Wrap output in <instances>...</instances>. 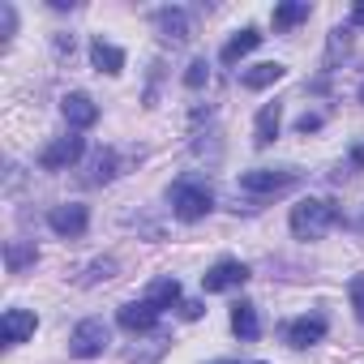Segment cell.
<instances>
[{"label": "cell", "mask_w": 364, "mask_h": 364, "mask_svg": "<svg viewBox=\"0 0 364 364\" xmlns=\"http://www.w3.org/2000/svg\"><path fill=\"white\" fill-rule=\"evenodd\" d=\"M107 343H112L107 321L86 317V321H77V330L69 334V355H77V360H95V355H103V351H107Z\"/></svg>", "instance_id": "4"}, {"label": "cell", "mask_w": 364, "mask_h": 364, "mask_svg": "<svg viewBox=\"0 0 364 364\" xmlns=\"http://www.w3.org/2000/svg\"><path fill=\"white\" fill-rule=\"evenodd\" d=\"M206 77H210V65H206V60H193V65L185 69V86H189V90H202Z\"/></svg>", "instance_id": "22"}, {"label": "cell", "mask_w": 364, "mask_h": 364, "mask_svg": "<svg viewBox=\"0 0 364 364\" xmlns=\"http://www.w3.org/2000/svg\"><path fill=\"white\" fill-rule=\"evenodd\" d=\"M112 270H116V262H95V266H90V274H86L82 283H99V279H112Z\"/></svg>", "instance_id": "24"}, {"label": "cell", "mask_w": 364, "mask_h": 364, "mask_svg": "<svg viewBox=\"0 0 364 364\" xmlns=\"http://www.w3.org/2000/svg\"><path fill=\"white\" fill-rule=\"evenodd\" d=\"M309 18V5L304 0H287V5H274V31H291Z\"/></svg>", "instance_id": "20"}, {"label": "cell", "mask_w": 364, "mask_h": 364, "mask_svg": "<svg viewBox=\"0 0 364 364\" xmlns=\"http://www.w3.org/2000/svg\"><path fill=\"white\" fill-rule=\"evenodd\" d=\"M154 26L163 31V39H189V14L185 9H159L154 14Z\"/></svg>", "instance_id": "16"}, {"label": "cell", "mask_w": 364, "mask_h": 364, "mask_svg": "<svg viewBox=\"0 0 364 364\" xmlns=\"http://www.w3.org/2000/svg\"><path fill=\"white\" fill-rule=\"evenodd\" d=\"M347 296H351V309H355V317L364 321V274H355V279H351Z\"/></svg>", "instance_id": "23"}, {"label": "cell", "mask_w": 364, "mask_h": 364, "mask_svg": "<svg viewBox=\"0 0 364 364\" xmlns=\"http://www.w3.org/2000/svg\"><path fill=\"white\" fill-rule=\"evenodd\" d=\"M86 223H90V210L82 202H65V206H52L48 210V228L56 236H65V240H77L86 232Z\"/></svg>", "instance_id": "6"}, {"label": "cell", "mask_w": 364, "mask_h": 364, "mask_svg": "<svg viewBox=\"0 0 364 364\" xmlns=\"http://www.w3.org/2000/svg\"><path fill=\"white\" fill-rule=\"evenodd\" d=\"M291 185H300V171L296 167H253V171H240V189L245 193H257V198L283 193Z\"/></svg>", "instance_id": "3"}, {"label": "cell", "mask_w": 364, "mask_h": 364, "mask_svg": "<svg viewBox=\"0 0 364 364\" xmlns=\"http://www.w3.org/2000/svg\"><path fill=\"white\" fill-rule=\"evenodd\" d=\"M360 103H364V82H360Z\"/></svg>", "instance_id": "29"}, {"label": "cell", "mask_w": 364, "mask_h": 364, "mask_svg": "<svg viewBox=\"0 0 364 364\" xmlns=\"http://www.w3.org/2000/svg\"><path fill=\"white\" fill-rule=\"evenodd\" d=\"M223 364H240V360H223Z\"/></svg>", "instance_id": "30"}, {"label": "cell", "mask_w": 364, "mask_h": 364, "mask_svg": "<svg viewBox=\"0 0 364 364\" xmlns=\"http://www.w3.org/2000/svg\"><path fill=\"white\" fill-rule=\"evenodd\" d=\"M112 176H116V150H103V154L95 159V176H90V180H95V185H107Z\"/></svg>", "instance_id": "21"}, {"label": "cell", "mask_w": 364, "mask_h": 364, "mask_svg": "<svg viewBox=\"0 0 364 364\" xmlns=\"http://www.w3.org/2000/svg\"><path fill=\"white\" fill-rule=\"evenodd\" d=\"M334 206L330 202H321V198H304V202H296L291 206V232L300 236V240H321L330 228H334Z\"/></svg>", "instance_id": "2"}, {"label": "cell", "mask_w": 364, "mask_h": 364, "mask_svg": "<svg viewBox=\"0 0 364 364\" xmlns=\"http://www.w3.org/2000/svg\"><path fill=\"white\" fill-rule=\"evenodd\" d=\"M90 60H95V69L107 73V77H116V73L124 69V52H120L116 43H103V39L90 43Z\"/></svg>", "instance_id": "14"}, {"label": "cell", "mask_w": 364, "mask_h": 364, "mask_svg": "<svg viewBox=\"0 0 364 364\" xmlns=\"http://www.w3.org/2000/svg\"><path fill=\"white\" fill-rule=\"evenodd\" d=\"M82 154H86V137H77V133H65V137H56L52 146H43V154H39V167H48V171H65V167H73Z\"/></svg>", "instance_id": "5"}, {"label": "cell", "mask_w": 364, "mask_h": 364, "mask_svg": "<svg viewBox=\"0 0 364 364\" xmlns=\"http://www.w3.org/2000/svg\"><path fill=\"white\" fill-rule=\"evenodd\" d=\"M35 326H39V317L31 309H9L5 317H0V338H5L9 347H18V343H26L35 334Z\"/></svg>", "instance_id": "9"}, {"label": "cell", "mask_w": 364, "mask_h": 364, "mask_svg": "<svg viewBox=\"0 0 364 364\" xmlns=\"http://www.w3.org/2000/svg\"><path fill=\"white\" fill-rule=\"evenodd\" d=\"M245 283H249V266L236 262V257H223V262H215L202 274V287L206 291H232V287H245Z\"/></svg>", "instance_id": "7"}, {"label": "cell", "mask_w": 364, "mask_h": 364, "mask_svg": "<svg viewBox=\"0 0 364 364\" xmlns=\"http://www.w3.org/2000/svg\"><path fill=\"white\" fill-rule=\"evenodd\" d=\"M232 330H236L245 343H253V338L262 334V321H257V304H249V300L232 304Z\"/></svg>", "instance_id": "15"}, {"label": "cell", "mask_w": 364, "mask_h": 364, "mask_svg": "<svg viewBox=\"0 0 364 364\" xmlns=\"http://www.w3.org/2000/svg\"><path fill=\"white\" fill-rule=\"evenodd\" d=\"M283 77H287V69H283L279 60H266V65L245 69V73H240V86H249V90H266V86H274V82H283Z\"/></svg>", "instance_id": "13"}, {"label": "cell", "mask_w": 364, "mask_h": 364, "mask_svg": "<svg viewBox=\"0 0 364 364\" xmlns=\"http://www.w3.org/2000/svg\"><path fill=\"white\" fill-rule=\"evenodd\" d=\"M279 124H283V107H279V103H266V107L257 112V129H253V141H257V146H270V141L279 137Z\"/></svg>", "instance_id": "17"}, {"label": "cell", "mask_w": 364, "mask_h": 364, "mask_svg": "<svg viewBox=\"0 0 364 364\" xmlns=\"http://www.w3.org/2000/svg\"><path fill=\"white\" fill-rule=\"evenodd\" d=\"M296 129H300V133H313V129H321V116H300Z\"/></svg>", "instance_id": "26"}, {"label": "cell", "mask_w": 364, "mask_h": 364, "mask_svg": "<svg viewBox=\"0 0 364 364\" xmlns=\"http://www.w3.org/2000/svg\"><path fill=\"white\" fill-rule=\"evenodd\" d=\"M60 112H65V120H69V129H73V133H82V129H90V124L99 120L95 99H90V95H82V90L65 95V99H60Z\"/></svg>", "instance_id": "8"}, {"label": "cell", "mask_w": 364, "mask_h": 364, "mask_svg": "<svg viewBox=\"0 0 364 364\" xmlns=\"http://www.w3.org/2000/svg\"><path fill=\"white\" fill-rule=\"evenodd\" d=\"M146 300L163 313V309H171V304H180V283L171 279V274H163V279H154L150 287H146Z\"/></svg>", "instance_id": "18"}, {"label": "cell", "mask_w": 364, "mask_h": 364, "mask_svg": "<svg viewBox=\"0 0 364 364\" xmlns=\"http://www.w3.org/2000/svg\"><path fill=\"white\" fill-rule=\"evenodd\" d=\"M180 317H185V321H198V317H202V304H198V300H180Z\"/></svg>", "instance_id": "25"}, {"label": "cell", "mask_w": 364, "mask_h": 364, "mask_svg": "<svg viewBox=\"0 0 364 364\" xmlns=\"http://www.w3.org/2000/svg\"><path fill=\"white\" fill-rule=\"evenodd\" d=\"M171 210H176V219H185V223L206 219L215 210L210 185H202V180H176V185H171Z\"/></svg>", "instance_id": "1"}, {"label": "cell", "mask_w": 364, "mask_h": 364, "mask_svg": "<svg viewBox=\"0 0 364 364\" xmlns=\"http://www.w3.org/2000/svg\"><path fill=\"white\" fill-rule=\"evenodd\" d=\"M116 321H120L124 330H133V334H146V330H154V321H159V309H154L150 300H129V304H120Z\"/></svg>", "instance_id": "10"}, {"label": "cell", "mask_w": 364, "mask_h": 364, "mask_svg": "<svg viewBox=\"0 0 364 364\" xmlns=\"http://www.w3.org/2000/svg\"><path fill=\"white\" fill-rule=\"evenodd\" d=\"M351 163H355V167H364V141H355V146H351Z\"/></svg>", "instance_id": "28"}, {"label": "cell", "mask_w": 364, "mask_h": 364, "mask_svg": "<svg viewBox=\"0 0 364 364\" xmlns=\"http://www.w3.org/2000/svg\"><path fill=\"white\" fill-rule=\"evenodd\" d=\"M321 334H326V317H321V313L296 317V321L287 326V343H291V347H309V343H317Z\"/></svg>", "instance_id": "12"}, {"label": "cell", "mask_w": 364, "mask_h": 364, "mask_svg": "<svg viewBox=\"0 0 364 364\" xmlns=\"http://www.w3.org/2000/svg\"><path fill=\"white\" fill-rule=\"evenodd\" d=\"M351 26L364 31V0H355V5H351Z\"/></svg>", "instance_id": "27"}, {"label": "cell", "mask_w": 364, "mask_h": 364, "mask_svg": "<svg viewBox=\"0 0 364 364\" xmlns=\"http://www.w3.org/2000/svg\"><path fill=\"white\" fill-rule=\"evenodd\" d=\"M257 43H262V31H257V26H245L240 35H232V39L223 43L219 60H223V65H240V56H249V52H253Z\"/></svg>", "instance_id": "11"}, {"label": "cell", "mask_w": 364, "mask_h": 364, "mask_svg": "<svg viewBox=\"0 0 364 364\" xmlns=\"http://www.w3.org/2000/svg\"><path fill=\"white\" fill-rule=\"evenodd\" d=\"M39 262V249L35 245H22V240H9L5 245V266H9V274H22L26 266H35Z\"/></svg>", "instance_id": "19"}]
</instances>
